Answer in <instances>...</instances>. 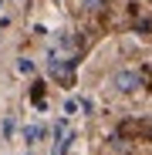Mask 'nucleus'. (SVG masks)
<instances>
[{"mask_svg": "<svg viewBox=\"0 0 152 155\" xmlns=\"http://www.w3.org/2000/svg\"><path fill=\"white\" fill-rule=\"evenodd\" d=\"M112 88H115L118 94H135V91H142V71H139V68H118L115 78H112Z\"/></svg>", "mask_w": 152, "mask_h": 155, "instance_id": "1", "label": "nucleus"}, {"mask_svg": "<svg viewBox=\"0 0 152 155\" xmlns=\"http://www.w3.org/2000/svg\"><path fill=\"white\" fill-rule=\"evenodd\" d=\"M105 4H108V0H78V7H81L85 14H95V10L105 7Z\"/></svg>", "mask_w": 152, "mask_h": 155, "instance_id": "2", "label": "nucleus"}, {"mask_svg": "<svg viewBox=\"0 0 152 155\" xmlns=\"http://www.w3.org/2000/svg\"><path fill=\"white\" fill-rule=\"evenodd\" d=\"M17 71H20V74H31L34 64H31V61H17Z\"/></svg>", "mask_w": 152, "mask_h": 155, "instance_id": "3", "label": "nucleus"}]
</instances>
